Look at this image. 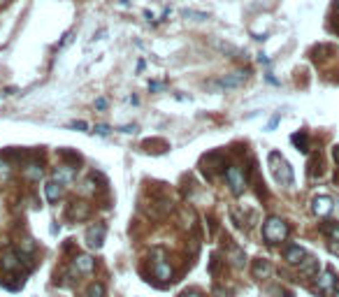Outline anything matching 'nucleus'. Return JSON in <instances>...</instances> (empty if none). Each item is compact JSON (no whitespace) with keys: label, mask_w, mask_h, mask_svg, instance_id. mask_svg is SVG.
<instances>
[{"label":"nucleus","mask_w":339,"mask_h":297,"mask_svg":"<svg viewBox=\"0 0 339 297\" xmlns=\"http://www.w3.org/2000/svg\"><path fill=\"white\" fill-rule=\"evenodd\" d=\"M290 142L295 144V146L300 148L302 154H307V151H309V137H307L304 132H295V135L290 137Z\"/></svg>","instance_id":"nucleus-20"},{"label":"nucleus","mask_w":339,"mask_h":297,"mask_svg":"<svg viewBox=\"0 0 339 297\" xmlns=\"http://www.w3.org/2000/svg\"><path fill=\"white\" fill-rule=\"evenodd\" d=\"M42 165H40L38 160H30V163H26V167H23V176L26 179H30V181H40L42 179Z\"/></svg>","instance_id":"nucleus-16"},{"label":"nucleus","mask_w":339,"mask_h":297,"mask_svg":"<svg viewBox=\"0 0 339 297\" xmlns=\"http://www.w3.org/2000/svg\"><path fill=\"white\" fill-rule=\"evenodd\" d=\"M105 107H107V100H105V98L95 100V109H105Z\"/></svg>","instance_id":"nucleus-29"},{"label":"nucleus","mask_w":339,"mask_h":297,"mask_svg":"<svg viewBox=\"0 0 339 297\" xmlns=\"http://www.w3.org/2000/svg\"><path fill=\"white\" fill-rule=\"evenodd\" d=\"M332 297H339V283H337V288H334V292H332Z\"/></svg>","instance_id":"nucleus-34"},{"label":"nucleus","mask_w":339,"mask_h":297,"mask_svg":"<svg viewBox=\"0 0 339 297\" xmlns=\"http://www.w3.org/2000/svg\"><path fill=\"white\" fill-rule=\"evenodd\" d=\"M95 132H98V135H107V132H110V128L100 123V126H95Z\"/></svg>","instance_id":"nucleus-30"},{"label":"nucleus","mask_w":339,"mask_h":297,"mask_svg":"<svg viewBox=\"0 0 339 297\" xmlns=\"http://www.w3.org/2000/svg\"><path fill=\"white\" fill-rule=\"evenodd\" d=\"M284 258L288 265H300L302 260L307 258V251L300 246V244H288V246L284 248Z\"/></svg>","instance_id":"nucleus-12"},{"label":"nucleus","mask_w":339,"mask_h":297,"mask_svg":"<svg viewBox=\"0 0 339 297\" xmlns=\"http://www.w3.org/2000/svg\"><path fill=\"white\" fill-rule=\"evenodd\" d=\"M288 223L279 216H269L263 223V239L267 244H281L288 239Z\"/></svg>","instance_id":"nucleus-1"},{"label":"nucleus","mask_w":339,"mask_h":297,"mask_svg":"<svg viewBox=\"0 0 339 297\" xmlns=\"http://www.w3.org/2000/svg\"><path fill=\"white\" fill-rule=\"evenodd\" d=\"M26 260V255H21L19 251L14 248H5L3 253H0V267L5 272H17L21 267V263Z\"/></svg>","instance_id":"nucleus-6"},{"label":"nucleus","mask_w":339,"mask_h":297,"mask_svg":"<svg viewBox=\"0 0 339 297\" xmlns=\"http://www.w3.org/2000/svg\"><path fill=\"white\" fill-rule=\"evenodd\" d=\"M153 276H156L158 281H163V283L172 281V276H175V272H172L170 263H165L163 253H156V260H153Z\"/></svg>","instance_id":"nucleus-8"},{"label":"nucleus","mask_w":339,"mask_h":297,"mask_svg":"<svg viewBox=\"0 0 339 297\" xmlns=\"http://www.w3.org/2000/svg\"><path fill=\"white\" fill-rule=\"evenodd\" d=\"M65 216H67V220H75V223L86 220L88 216H91V204L84 202V200H72V202L67 204Z\"/></svg>","instance_id":"nucleus-5"},{"label":"nucleus","mask_w":339,"mask_h":297,"mask_svg":"<svg viewBox=\"0 0 339 297\" xmlns=\"http://www.w3.org/2000/svg\"><path fill=\"white\" fill-rule=\"evenodd\" d=\"M334 160H337V163H339V146L334 148Z\"/></svg>","instance_id":"nucleus-33"},{"label":"nucleus","mask_w":339,"mask_h":297,"mask_svg":"<svg viewBox=\"0 0 339 297\" xmlns=\"http://www.w3.org/2000/svg\"><path fill=\"white\" fill-rule=\"evenodd\" d=\"M86 297H107V288H105V283H100V281L91 283L88 290H86Z\"/></svg>","instance_id":"nucleus-22"},{"label":"nucleus","mask_w":339,"mask_h":297,"mask_svg":"<svg viewBox=\"0 0 339 297\" xmlns=\"http://www.w3.org/2000/svg\"><path fill=\"white\" fill-rule=\"evenodd\" d=\"M337 10H339V0H337Z\"/></svg>","instance_id":"nucleus-35"},{"label":"nucleus","mask_w":339,"mask_h":297,"mask_svg":"<svg viewBox=\"0 0 339 297\" xmlns=\"http://www.w3.org/2000/svg\"><path fill=\"white\" fill-rule=\"evenodd\" d=\"M332 209H334V202L330 195H316V198L312 200V211L316 216H321V218H325Z\"/></svg>","instance_id":"nucleus-11"},{"label":"nucleus","mask_w":339,"mask_h":297,"mask_svg":"<svg viewBox=\"0 0 339 297\" xmlns=\"http://www.w3.org/2000/svg\"><path fill=\"white\" fill-rule=\"evenodd\" d=\"M225 181H228L232 195H237V198L246 191V176L237 165H228V170H225Z\"/></svg>","instance_id":"nucleus-4"},{"label":"nucleus","mask_w":339,"mask_h":297,"mask_svg":"<svg viewBox=\"0 0 339 297\" xmlns=\"http://www.w3.org/2000/svg\"><path fill=\"white\" fill-rule=\"evenodd\" d=\"M244 82H246V72H230V75H223V77L219 79L216 84H212L214 88H221V91H228V88H240V86H244Z\"/></svg>","instance_id":"nucleus-7"},{"label":"nucleus","mask_w":339,"mask_h":297,"mask_svg":"<svg viewBox=\"0 0 339 297\" xmlns=\"http://www.w3.org/2000/svg\"><path fill=\"white\" fill-rule=\"evenodd\" d=\"M330 253H337L339 255V242H330Z\"/></svg>","instance_id":"nucleus-32"},{"label":"nucleus","mask_w":339,"mask_h":297,"mask_svg":"<svg viewBox=\"0 0 339 297\" xmlns=\"http://www.w3.org/2000/svg\"><path fill=\"white\" fill-rule=\"evenodd\" d=\"M170 211H172V202H170V200H158V202H153L151 207H149V214H151L153 218H163Z\"/></svg>","instance_id":"nucleus-15"},{"label":"nucleus","mask_w":339,"mask_h":297,"mask_svg":"<svg viewBox=\"0 0 339 297\" xmlns=\"http://www.w3.org/2000/svg\"><path fill=\"white\" fill-rule=\"evenodd\" d=\"M35 248H38V246H35L33 239H21V242H19V253L26 255V258L35 253Z\"/></svg>","instance_id":"nucleus-23"},{"label":"nucleus","mask_w":339,"mask_h":297,"mask_svg":"<svg viewBox=\"0 0 339 297\" xmlns=\"http://www.w3.org/2000/svg\"><path fill=\"white\" fill-rule=\"evenodd\" d=\"M75 179H77V170L72 165H58L54 170V181L60 183V186L63 183H72Z\"/></svg>","instance_id":"nucleus-13"},{"label":"nucleus","mask_w":339,"mask_h":297,"mask_svg":"<svg viewBox=\"0 0 339 297\" xmlns=\"http://www.w3.org/2000/svg\"><path fill=\"white\" fill-rule=\"evenodd\" d=\"M44 195H47L49 202H58V198L63 195V186L51 179V181H47V186H44Z\"/></svg>","instance_id":"nucleus-18"},{"label":"nucleus","mask_w":339,"mask_h":297,"mask_svg":"<svg viewBox=\"0 0 339 297\" xmlns=\"http://www.w3.org/2000/svg\"><path fill=\"white\" fill-rule=\"evenodd\" d=\"M72 270H75V274H84V276L93 274V270H95V260L91 258V255H86V253L75 255V260H72Z\"/></svg>","instance_id":"nucleus-10"},{"label":"nucleus","mask_w":339,"mask_h":297,"mask_svg":"<svg viewBox=\"0 0 339 297\" xmlns=\"http://www.w3.org/2000/svg\"><path fill=\"white\" fill-rule=\"evenodd\" d=\"M323 235H328L330 242H339V223H332V220L323 223Z\"/></svg>","instance_id":"nucleus-19"},{"label":"nucleus","mask_w":339,"mask_h":297,"mask_svg":"<svg viewBox=\"0 0 339 297\" xmlns=\"http://www.w3.org/2000/svg\"><path fill=\"white\" fill-rule=\"evenodd\" d=\"M181 297H202V292H197V290H186Z\"/></svg>","instance_id":"nucleus-31"},{"label":"nucleus","mask_w":339,"mask_h":297,"mask_svg":"<svg viewBox=\"0 0 339 297\" xmlns=\"http://www.w3.org/2000/svg\"><path fill=\"white\" fill-rule=\"evenodd\" d=\"M251 274H253V279H260V281L269 279V274H272V263H269V260H265V258L253 260Z\"/></svg>","instance_id":"nucleus-14"},{"label":"nucleus","mask_w":339,"mask_h":297,"mask_svg":"<svg viewBox=\"0 0 339 297\" xmlns=\"http://www.w3.org/2000/svg\"><path fill=\"white\" fill-rule=\"evenodd\" d=\"M337 288V276L332 270H323L321 274L314 276V292L316 295H332Z\"/></svg>","instance_id":"nucleus-3"},{"label":"nucleus","mask_w":339,"mask_h":297,"mask_svg":"<svg viewBox=\"0 0 339 297\" xmlns=\"http://www.w3.org/2000/svg\"><path fill=\"white\" fill-rule=\"evenodd\" d=\"M267 163H269V167H272L274 179H277L281 186H293V167L288 165V160H286L284 156L272 151V154L267 156Z\"/></svg>","instance_id":"nucleus-2"},{"label":"nucleus","mask_w":339,"mask_h":297,"mask_svg":"<svg viewBox=\"0 0 339 297\" xmlns=\"http://www.w3.org/2000/svg\"><path fill=\"white\" fill-rule=\"evenodd\" d=\"M230 263L235 265V267H244V263H246V255H244V251L242 248H237V246H232V251H230Z\"/></svg>","instance_id":"nucleus-21"},{"label":"nucleus","mask_w":339,"mask_h":297,"mask_svg":"<svg viewBox=\"0 0 339 297\" xmlns=\"http://www.w3.org/2000/svg\"><path fill=\"white\" fill-rule=\"evenodd\" d=\"M70 128H75V130H82V132H86V123L84 121H75V123H70Z\"/></svg>","instance_id":"nucleus-27"},{"label":"nucleus","mask_w":339,"mask_h":297,"mask_svg":"<svg viewBox=\"0 0 339 297\" xmlns=\"http://www.w3.org/2000/svg\"><path fill=\"white\" fill-rule=\"evenodd\" d=\"M297 267H300V274H304V276H316L318 274V260L312 258V255H307Z\"/></svg>","instance_id":"nucleus-17"},{"label":"nucleus","mask_w":339,"mask_h":297,"mask_svg":"<svg viewBox=\"0 0 339 297\" xmlns=\"http://www.w3.org/2000/svg\"><path fill=\"white\" fill-rule=\"evenodd\" d=\"M181 17H184V19H193V21H202V19H207V14H205V12L184 10V12H181Z\"/></svg>","instance_id":"nucleus-25"},{"label":"nucleus","mask_w":339,"mask_h":297,"mask_svg":"<svg viewBox=\"0 0 339 297\" xmlns=\"http://www.w3.org/2000/svg\"><path fill=\"white\" fill-rule=\"evenodd\" d=\"M82 193H95V188H93V181H84V186H82Z\"/></svg>","instance_id":"nucleus-28"},{"label":"nucleus","mask_w":339,"mask_h":297,"mask_svg":"<svg viewBox=\"0 0 339 297\" xmlns=\"http://www.w3.org/2000/svg\"><path fill=\"white\" fill-rule=\"evenodd\" d=\"M181 218H184V226H186V228H193V220H195V214H193V209L184 207V209H181Z\"/></svg>","instance_id":"nucleus-26"},{"label":"nucleus","mask_w":339,"mask_h":297,"mask_svg":"<svg viewBox=\"0 0 339 297\" xmlns=\"http://www.w3.org/2000/svg\"><path fill=\"white\" fill-rule=\"evenodd\" d=\"M12 176V165L7 163V160L0 158V183H7Z\"/></svg>","instance_id":"nucleus-24"},{"label":"nucleus","mask_w":339,"mask_h":297,"mask_svg":"<svg viewBox=\"0 0 339 297\" xmlns=\"http://www.w3.org/2000/svg\"><path fill=\"white\" fill-rule=\"evenodd\" d=\"M105 235H107V228L103 223H95V226H91L86 230V244L91 248H100L105 244Z\"/></svg>","instance_id":"nucleus-9"}]
</instances>
